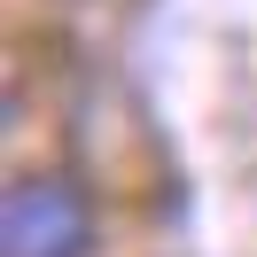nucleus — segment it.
<instances>
[{"label":"nucleus","instance_id":"nucleus-1","mask_svg":"<svg viewBox=\"0 0 257 257\" xmlns=\"http://www.w3.org/2000/svg\"><path fill=\"white\" fill-rule=\"evenodd\" d=\"M86 241H94V210L63 172L55 179L24 172L8 187V203H0V249L8 257H86Z\"/></svg>","mask_w":257,"mask_h":257}]
</instances>
